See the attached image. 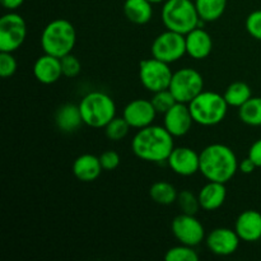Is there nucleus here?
<instances>
[{
	"label": "nucleus",
	"mask_w": 261,
	"mask_h": 261,
	"mask_svg": "<svg viewBox=\"0 0 261 261\" xmlns=\"http://www.w3.org/2000/svg\"><path fill=\"white\" fill-rule=\"evenodd\" d=\"M173 148V137L167 129L153 124L138 130L132 142L134 154L145 162H167Z\"/></svg>",
	"instance_id": "obj_1"
},
{
	"label": "nucleus",
	"mask_w": 261,
	"mask_h": 261,
	"mask_svg": "<svg viewBox=\"0 0 261 261\" xmlns=\"http://www.w3.org/2000/svg\"><path fill=\"white\" fill-rule=\"evenodd\" d=\"M239 160L227 145L216 143L200 152V173L208 181L227 184L239 171Z\"/></svg>",
	"instance_id": "obj_2"
},
{
	"label": "nucleus",
	"mask_w": 261,
	"mask_h": 261,
	"mask_svg": "<svg viewBox=\"0 0 261 261\" xmlns=\"http://www.w3.org/2000/svg\"><path fill=\"white\" fill-rule=\"evenodd\" d=\"M76 42V32L68 19H54L46 24L41 33V47L43 53L56 58L71 54Z\"/></svg>",
	"instance_id": "obj_3"
},
{
	"label": "nucleus",
	"mask_w": 261,
	"mask_h": 261,
	"mask_svg": "<svg viewBox=\"0 0 261 261\" xmlns=\"http://www.w3.org/2000/svg\"><path fill=\"white\" fill-rule=\"evenodd\" d=\"M161 17L166 30L181 35H186L196 27H200L203 22L199 17L195 3L191 0H166Z\"/></svg>",
	"instance_id": "obj_4"
},
{
	"label": "nucleus",
	"mask_w": 261,
	"mask_h": 261,
	"mask_svg": "<svg viewBox=\"0 0 261 261\" xmlns=\"http://www.w3.org/2000/svg\"><path fill=\"white\" fill-rule=\"evenodd\" d=\"M188 105L194 122L201 126L218 125L226 119L229 107L223 94L212 91H203Z\"/></svg>",
	"instance_id": "obj_5"
},
{
	"label": "nucleus",
	"mask_w": 261,
	"mask_h": 261,
	"mask_svg": "<svg viewBox=\"0 0 261 261\" xmlns=\"http://www.w3.org/2000/svg\"><path fill=\"white\" fill-rule=\"evenodd\" d=\"M82 117L87 126L102 129L116 117V105L109 94L94 91L82 98L79 103Z\"/></svg>",
	"instance_id": "obj_6"
},
{
	"label": "nucleus",
	"mask_w": 261,
	"mask_h": 261,
	"mask_svg": "<svg viewBox=\"0 0 261 261\" xmlns=\"http://www.w3.org/2000/svg\"><path fill=\"white\" fill-rule=\"evenodd\" d=\"M170 91L177 102L189 103L204 91V79L198 70L193 68L178 69L171 79Z\"/></svg>",
	"instance_id": "obj_7"
},
{
	"label": "nucleus",
	"mask_w": 261,
	"mask_h": 261,
	"mask_svg": "<svg viewBox=\"0 0 261 261\" xmlns=\"http://www.w3.org/2000/svg\"><path fill=\"white\" fill-rule=\"evenodd\" d=\"M173 71L170 64L155 58L147 59L139 64V79L147 91L154 92L170 88Z\"/></svg>",
	"instance_id": "obj_8"
},
{
	"label": "nucleus",
	"mask_w": 261,
	"mask_h": 261,
	"mask_svg": "<svg viewBox=\"0 0 261 261\" xmlns=\"http://www.w3.org/2000/svg\"><path fill=\"white\" fill-rule=\"evenodd\" d=\"M27 37V24L20 14L9 12L0 18V51L14 53Z\"/></svg>",
	"instance_id": "obj_9"
},
{
	"label": "nucleus",
	"mask_w": 261,
	"mask_h": 261,
	"mask_svg": "<svg viewBox=\"0 0 261 261\" xmlns=\"http://www.w3.org/2000/svg\"><path fill=\"white\" fill-rule=\"evenodd\" d=\"M150 51L153 58L167 64L178 61L186 55L185 35L166 30L154 38Z\"/></svg>",
	"instance_id": "obj_10"
},
{
	"label": "nucleus",
	"mask_w": 261,
	"mask_h": 261,
	"mask_svg": "<svg viewBox=\"0 0 261 261\" xmlns=\"http://www.w3.org/2000/svg\"><path fill=\"white\" fill-rule=\"evenodd\" d=\"M171 229L180 244L196 247L205 239V229L201 222L191 214H184L175 217L171 224Z\"/></svg>",
	"instance_id": "obj_11"
},
{
	"label": "nucleus",
	"mask_w": 261,
	"mask_h": 261,
	"mask_svg": "<svg viewBox=\"0 0 261 261\" xmlns=\"http://www.w3.org/2000/svg\"><path fill=\"white\" fill-rule=\"evenodd\" d=\"M241 239L234 229L218 227L209 232L205 237V244L209 251L218 256H229L234 254L240 246Z\"/></svg>",
	"instance_id": "obj_12"
},
{
	"label": "nucleus",
	"mask_w": 261,
	"mask_h": 261,
	"mask_svg": "<svg viewBox=\"0 0 261 261\" xmlns=\"http://www.w3.org/2000/svg\"><path fill=\"white\" fill-rule=\"evenodd\" d=\"M171 170L178 176H193L200 172V153L189 147H175L167 158Z\"/></svg>",
	"instance_id": "obj_13"
},
{
	"label": "nucleus",
	"mask_w": 261,
	"mask_h": 261,
	"mask_svg": "<svg viewBox=\"0 0 261 261\" xmlns=\"http://www.w3.org/2000/svg\"><path fill=\"white\" fill-rule=\"evenodd\" d=\"M155 116H157V111L150 99L143 98L133 99L125 106L124 112H122V117L126 120L130 127L138 130L152 125Z\"/></svg>",
	"instance_id": "obj_14"
},
{
	"label": "nucleus",
	"mask_w": 261,
	"mask_h": 261,
	"mask_svg": "<svg viewBox=\"0 0 261 261\" xmlns=\"http://www.w3.org/2000/svg\"><path fill=\"white\" fill-rule=\"evenodd\" d=\"M163 126L173 138L184 137L190 132L194 124L193 115L188 103L177 102L170 111L163 115Z\"/></svg>",
	"instance_id": "obj_15"
},
{
	"label": "nucleus",
	"mask_w": 261,
	"mask_h": 261,
	"mask_svg": "<svg viewBox=\"0 0 261 261\" xmlns=\"http://www.w3.org/2000/svg\"><path fill=\"white\" fill-rule=\"evenodd\" d=\"M234 231L241 241L256 242L261 239V213L254 209L245 211L237 217Z\"/></svg>",
	"instance_id": "obj_16"
},
{
	"label": "nucleus",
	"mask_w": 261,
	"mask_h": 261,
	"mask_svg": "<svg viewBox=\"0 0 261 261\" xmlns=\"http://www.w3.org/2000/svg\"><path fill=\"white\" fill-rule=\"evenodd\" d=\"M186 54L195 60H204L213 50L212 36L204 28L196 27L185 35Z\"/></svg>",
	"instance_id": "obj_17"
},
{
	"label": "nucleus",
	"mask_w": 261,
	"mask_h": 261,
	"mask_svg": "<svg viewBox=\"0 0 261 261\" xmlns=\"http://www.w3.org/2000/svg\"><path fill=\"white\" fill-rule=\"evenodd\" d=\"M33 75L42 84L56 83L63 76L60 58H56L50 54H43L35 61Z\"/></svg>",
	"instance_id": "obj_18"
},
{
	"label": "nucleus",
	"mask_w": 261,
	"mask_h": 261,
	"mask_svg": "<svg viewBox=\"0 0 261 261\" xmlns=\"http://www.w3.org/2000/svg\"><path fill=\"white\" fill-rule=\"evenodd\" d=\"M71 171H73V175L82 182H93L99 177L103 168H102L99 157L86 153L75 158Z\"/></svg>",
	"instance_id": "obj_19"
},
{
	"label": "nucleus",
	"mask_w": 261,
	"mask_h": 261,
	"mask_svg": "<svg viewBox=\"0 0 261 261\" xmlns=\"http://www.w3.org/2000/svg\"><path fill=\"white\" fill-rule=\"evenodd\" d=\"M201 209L206 212H214L221 208L227 198L226 184L208 181V184L200 189L198 194Z\"/></svg>",
	"instance_id": "obj_20"
},
{
	"label": "nucleus",
	"mask_w": 261,
	"mask_h": 261,
	"mask_svg": "<svg viewBox=\"0 0 261 261\" xmlns=\"http://www.w3.org/2000/svg\"><path fill=\"white\" fill-rule=\"evenodd\" d=\"M55 124L60 132L63 133H74L84 124L83 117H82L79 105L65 103L56 111Z\"/></svg>",
	"instance_id": "obj_21"
},
{
	"label": "nucleus",
	"mask_w": 261,
	"mask_h": 261,
	"mask_svg": "<svg viewBox=\"0 0 261 261\" xmlns=\"http://www.w3.org/2000/svg\"><path fill=\"white\" fill-rule=\"evenodd\" d=\"M125 17L134 24H147L153 17V7L149 0H125Z\"/></svg>",
	"instance_id": "obj_22"
},
{
	"label": "nucleus",
	"mask_w": 261,
	"mask_h": 261,
	"mask_svg": "<svg viewBox=\"0 0 261 261\" xmlns=\"http://www.w3.org/2000/svg\"><path fill=\"white\" fill-rule=\"evenodd\" d=\"M194 3L203 22L219 19L227 8V0H195Z\"/></svg>",
	"instance_id": "obj_23"
},
{
	"label": "nucleus",
	"mask_w": 261,
	"mask_h": 261,
	"mask_svg": "<svg viewBox=\"0 0 261 261\" xmlns=\"http://www.w3.org/2000/svg\"><path fill=\"white\" fill-rule=\"evenodd\" d=\"M177 190L167 181H157L149 189V196L160 205H171L177 200Z\"/></svg>",
	"instance_id": "obj_24"
},
{
	"label": "nucleus",
	"mask_w": 261,
	"mask_h": 261,
	"mask_svg": "<svg viewBox=\"0 0 261 261\" xmlns=\"http://www.w3.org/2000/svg\"><path fill=\"white\" fill-rule=\"evenodd\" d=\"M223 96L229 107L240 109L245 102L251 98L252 92L249 84L245 83V82H233L227 87Z\"/></svg>",
	"instance_id": "obj_25"
},
{
	"label": "nucleus",
	"mask_w": 261,
	"mask_h": 261,
	"mask_svg": "<svg viewBox=\"0 0 261 261\" xmlns=\"http://www.w3.org/2000/svg\"><path fill=\"white\" fill-rule=\"evenodd\" d=\"M239 117L249 126H261V97H251L239 109Z\"/></svg>",
	"instance_id": "obj_26"
},
{
	"label": "nucleus",
	"mask_w": 261,
	"mask_h": 261,
	"mask_svg": "<svg viewBox=\"0 0 261 261\" xmlns=\"http://www.w3.org/2000/svg\"><path fill=\"white\" fill-rule=\"evenodd\" d=\"M150 102L154 106L157 114L165 115L166 112L170 111L176 103H177V99L175 98L172 92L170 91V88L163 89V91L154 92L150 98Z\"/></svg>",
	"instance_id": "obj_27"
},
{
	"label": "nucleus",
	"mask_w": 261,
	"mask_h": 261,
	"mask_svg": "<svg viewBox=\"0 0 261 261\" xmlns=\"http://www.w3.org/2000/svg\"><path fill=\"white\" fill-rule=\"evenodd\" d=\"M105 129V134L112 142H119V140L124 139L127 135L130 130V125L127 124L126 120L124 117H114Z\"/></svg>",
	"instance_id": "obj_28"
},
{
	"label": "nucleus",
	"mask_w": 261,
	"mask_h": 261,
	"mask_svg": "<svg viewBox=\"0 0 261 261\" xmlns=\"http://www.w3.org/2000/svg\"><path fill=\"white\" fill-rule=\"evenodd\" d=\"M177 203L178 208H180L181 213L184 214H191V216H196L199 209L201 208L200 203H199L198 195L190 190H182L178 193L177 195Z\"/></svg>",
	"instance_id": "obj_29"
},
{
	"label": "nucleus",
	"mask_w": 261,
	"mask_h": 261,
	"mask_svg": "<svg viewBox=\"0 0 261 261\" xmlns=\"http://www.w3.org/2000/svg\"><path fill=\"white\" fill-rule=\"evenodd\" d=\"M166 261H199V254L195 247L180 244L173 246L166 252Z\"/></svg>",
	"instance_id": "obj_30"
},
{
	"label": "nucleus",
	"mask_w": 261,
	"mask_h": 261,
	"mask_svg": "<svg viewBox=\"0 0 261 261\" xmlns=\"http://www.w3.org/2000/svg\"><path fill=\"white\" fill-rule=\"evenodd\" d=\"M61 60V69H63V76L66 78H75L81 74L82 71V64L76 56L73 54H68V55L63 56Z\"/></svg>",
	"instance_id": "obj_31"
},
{
	"label": "nucleus",
	"mask_w": 261,
	"mask_h": 261,
	"mask_svg": "<svg viewBox=\"0 0 261 261\" xmlns=\"http://www.w3.org/2000/svg\"><path fill=\"white\" fill-rule=\"evenodd\" d=\"M18 64L15 58L13 56V53H4L0 51V75L2 78L7 79L14 75L17 71Z\"/></svg>",
	"instance_id": "obj_32"
},
{
	"label": "nucleus",
	"mask_w": 261,
	"mask_h": 261,
	"mask_svg": "<svg viewBox=\"0 0 261 261\" xmlns=\"http://www.w3.org/2000/svg\"><path fill=\"white\" fill-rule=\"evenodd\" d=\"M245 27H246V31L251 37L261 41V9L254 10L247 15Z\"/></svg>",
	"instance_id": "obj_33"
},
{
	"label": "nucleus",
	"mask_w": 261,
	"mask_h": 261,
	"mask_svg": "<svg viewBox=\"0 0 261 261\" xmlns=\"http://www.w3.org/2000/svg\"><path fill=\"white\" fill-rule=\"evenodd\" d=\"M103 171H114L120 166V155L115 150H106L99 155Z\"/></svg>",
	"instance_id": "obj_34"
},
{
	"label": "nucleus",
	"mask_w": 261,
	"mask_h": 261,
	"mask_svg": "<svg viewBox=\"0 0 261 261\" xmlns=\"http://www.w3.org/2000/svg\"><path fill=\"white\" fill-rule=\"evenodd\" d=\"M247 157L256 165L257 168H261V139H257L256 142L252 143Z\"/></svg>",
	"instance_id": "obj_35"
},
{
	"label": "nucleus",
	"mask_w": 261,
	"mask_h": 261,
	"mask_svg": "<svg viewBox=\"0 0 261 261\" xmlns=\"http://www.w3.org/2000/svg\"><path fill=\"white\" fill-rule=\"evenodd\" d=\"M256 168H257L256 165H255L249 157L245 158L244 161H241V162L239 163V171H241V172L245 173V175H250V173L254 172Z\"/></svg>",
	"instance_id": "obj_36"
},
{
	"label": "nucleus",
	"mask_w": 261,
	"mask_h": 261,
	"mask_svg": "<svg viewBox=\"0 0 261 261\" xmlns=\"http://www.w3.org/2000/svg\"><path fill=\"white\" fill-rule=\"evenodd\" d=\"M3 7L5 8L9 12H14L18 8L22 7V4L24 3V0H0Z\"/></svg>",
	"instance_id": "obj_37"
},
{
	"label": "nucleus",
	"mask_w": 261,
	"mask_h": 261,
	"mask_svg": "<svg viewBox=\"0 0 261 261\" xmlns=\"http://www.w3.org/2000/svg\"><path fill=\"white\" fill-rule=\"evenodd\" d=\"M149 2L152 3V4H160V3L166 2V0H149Z\"/></svg>",
	"instance_id": "obj_38"
}]
</instances>
